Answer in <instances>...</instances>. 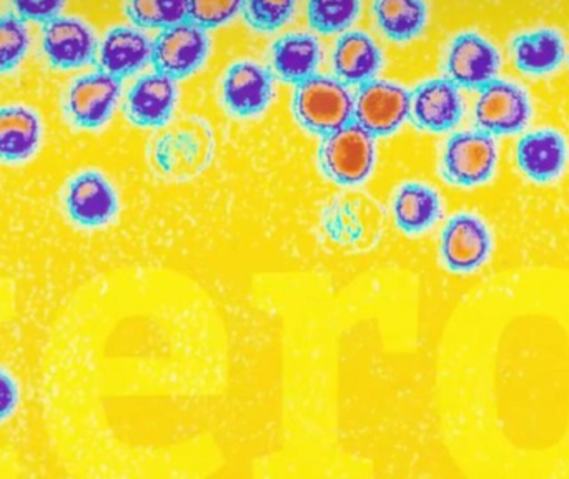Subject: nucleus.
I'll return each instance as SVG.
<instances>
[{
    "label": "nucleus",
    "instance_id": "nucleus-6",
    "mask_svg": "<svg viewBox=\"0 0 569 479\" xmlns=\"http://www.w3.org/2000/svg\"><path fill=\"white\" fill-rule=\"evenodd\" d=\"M497 167V140L478 129L451 133L441 150V179L460 189L487 186Z\"/></svg>",
    "mask_w": 569,
    "mask_h": 479
},
{
    "label": "nucleus",
    "instance_id": "nucleus-2",
    "mask_svg": "<svg viewBox=\"0 0 569 479\" xmlns=\"http://www.w3.org/2000/svg\"><path fill=\"white\" fill-rule=\"evenodd\" d=\"M383 207L361 190L348 187L337 193L321 212V230L337 247L365 253L377 247L385 232Z\"/></svg>",
    "mask_w": 569,
    "mask_h": 479
},
{
    "label": "nucleus",
    "instance_id": "nucleus-18",
    "mask_svg": "<svg viewBox=\"0 0 569 479\" xmlns=\"http://www.w3.org/2000/svg\"><path fill=\"white\" fill-rule=\"evenodd\" d=\"M43 120L36 109L22 103L0 107V166L29 163L42 149Z\"/></svg>",
    "mask_w": 569,
    "mask_h": 479
},
{
    "label": "nucleus",
    "instance_id": "nucleus-28",
    "mask_svg": "<svg viewBox=\"0 0 569 479\" xmlns=\"http://www.w3.org/2000/svg\"><path fill=\"white\" fill-rule=\"evenodd\" d=\"M297 10V0H246L242 16L250 29L272 33L290 22Z\"/></svg>",
    "mask_w": 569,
    "mask_h": 479
},
{
    "label": "nucleus",
    "instance_id": "nucleus-9",
    "mask_svg": "<svg viewBox=\"0 0 569 479\" xmlns=\"http://www.w3.org/2000/svg\"><path fill=\"white\" fill-rule=\"evenodd\" d=\"M411 90L390 80L361 83L353 93V122L371 136L397 133L410 120Z\"/></svg>",
    "mask_w": 569,
    "mask_h": 479
},
{
    "label": "nucleus",
    "instance_id": "nucleus-29",
    "mask_svg": "<svg viewBox=\"0 0 569 479\" xmlns=\"http://www.w3.org/2000/svg\"><path fill=\"white\" fill-rule=\"evenodd\" d=\"M246 0H189L187 20L206 30L219 29L242 13Z\"/></svg>",
    "mask_w": 569,
    "mask_h": 479
},
{
    "label": "nucleus",
    "instance_id": "nucleus-32",
    "mask_svg": "<svg viewBox=\"0 0 569 479\" xmlns=\"http://www.w3.org/2000/svg\"><path fill=\"white\" fill-rule=\"evenodd\" d=\"M568 63H569V46H568V57H567Z\"/></svg>",
    "mask_w": 569,
    "mask_h": 479
},
{
    "label": "nucleus",
    "instance_id": "nucleus-30",
    "mask_svg": "<svg viewBox=\"0 0 569 479\" xmlns=\"http://www.w3.org/2000/svg\"><path fill=\"white\" fill-rule=\"evenodd\" d=\"M13 13L23 22L47 23L62 16L67 0H9Z\"/></svg>",
    "mask_w": 569,
    "mask_h": 479
},
{
    "label": "nucleus",
    "instance_id": "nucleus-21",
    "mask_svg": "<svg viewBox=\"0 0 569 479\" xmlns=\"http://www.w3.org/2000/svg\"><path fill=\"white\" fill-rule=\"evenodd\" d=\"M152 62V40L139 27H112L103 37L97 56L99 70L127 79Z\"/></svg>",
    "mask_w": 569,
    "mask_h": 479
},
{
    "label": "nucleus",
    "instance_id": "nucleus-7",
    "mask_svg": "<svg viewBox=\"0 0 569 479\" xmlns=\"http://www.w3.org/2000/svg\"><path fill=\"white\" fill-rule=\"evenodd\" d=\"M122 97V79L103 70L77 77L62 96V116L73 130L97 132L112 120Z\"/></svg>",
    "mask_w": 569,
    "mask_h": 479
},
{
    "label": "nucleus",
    "instance_id": "nucleus-14",
    "mask_svg": "<svg viewBox=\"0 0 569 479\" xmlns=\"http://www.w3.org/2000/svg\"><path fill=\"white\" fill-rule=\"evenodd\" d=\"M276 76L253 60L232 63L222 77V103L237 119L262 116L273 100Z\"/></svg>",
    "mask_w": 569,
    "mask_h": 479
},
{
    "label": "nucleus",
    "instance_id": "nucleus-8",
    "mask_svg": "<svg viewBox=\"0 0 569 479\" xmlns=\"http://www.w3.org/2000/svg\"><path fill=\"white\" fill-rule=\"evenodd\" d=\"M533 117L530 93L513 80L495 79L480 89L475 103V129L491 137L523 133Z\"/></svg>",
    "mask_w": 569,
    "mask_h": 479
},
{
    "label": "nucleus",
    "instance_id": "nucleus-17",
    "mask_svg": "<svg viewBox=\"0 0 569 479\" xmlns=\"http://www.w3.org/2000/svg\"><path fill=\"white\" fill-rule=\"evenodd\" d=\"M179 87L172 77L150 72L139 77L123 100V113L140 129H160L173 119Z\"/></svg>",
    "mask_w": 569,
    "mask_h": 479
},
{
    "label": "nucleus",
    "instance_id": "nucleus-23",
    "mask_svg": "<svg viewBox=\"0 0 569 479\" xmlns=\"http://www.w3.org/2000/svg\"><path fill=\"white\" fill-rule=\"evenodd\" d=\"M391 212L401 232L420 236L440 222L445 212L443 200L433 187L408 182L395 193Z\"/></svg>",
    "mask_w": 569,
    "mask_h": 479
},
{
    "label": "nucleus",
    "instance_id": "nucleus-16",
    "mask_svg": "<svg viewBox=\"0 0 569 479\" xmlns=\"http://www.w3.org/2000/svg\"><path fill=\"white\" fill-rule=\"evenodd\" d=\"M518 170L537 186H550L565 176L569 166V142L557 129L530 130L515 147Z\"/></svg>",
    "mask_w": 569,
    "mask_h": 479
},
{
    "label": "nucleus",
    "instance_id": "nucleus-4",
    "mask_svg": "<svg viewBox=\"0 0 569 479\" xmlns=\"http://www.w3.org/2000/svg\"><path fill=\"white\" fill-rule=\"evenodd\" d=\"M60 206L70 226L86 232L107 229L120 213L113 183L96 169L80 170L63 183Z\"/></svg>",
    "mask_w": 569,
    "mask_h": 479
},
{
    "label": "nucleus",
    "instance_id": "nucleus-5",
    "mask_svg": "<svg viewBox=\"0 0 569 479\" xmlns=\"http://www.w3.org/2000/svg\"><path fill=\"white\" fill-rule=\"evenodd\" d=\"M377 162L375 137L351 122L321 139L318 166L331 182L343 187L361 186Z\"/></svg>",
    "mask_w": 569,
    "mask_h": 479
},
{
    "label": "nucleus",
    "instance_id": "nucleus-11",
    "mask_svg": "<svg viewBox=\"0 0 569 479\" xmlns=\"http://www.w3.org/2000/svg\"><path fill=\"white\" fill-rule=\"evenodd\" d=\"M493 247V232L477 213H457L441 230V261L453 273L480 270L490 260Z\"/></svg>",
    "mask_w": 569,
    "mask_h": 479
},
{
    "label": "nucleus",
    "instance_id": "nucleus-20",
    "mask_svg": "<svg viewBox=\"0 0 569 479\" xmlns=\"http://www.w3.org/2000/svg\"><path fill=\"white\" fill-rule=\"evenodd\" d=\"M383 62L380 46L373 37L361 30L341 33L331 52L333 77L348 87H358L377 79Z\"/></svg>",
    "mask_w": 569,
    "mask_h": 479
},
{
    "label": "nucleus",
    "instance_id": "nucleus-1",
    "mask_svg": "<svg viewBox=\"0 0 569 479\" xmlns=\"http://www.w3.org/2000/svg\"><path fill=\"white\" fill-rule=\"evenodd\" d=\"M216 139L207 120L182 117L170 120L150 139L147 149L150 169L167 182H189L212 162Z\"/></svg>",
    "mask_w": 569,
    "mask_h": 479
},
{
    "label": "nucleus",
    "instance_id": "nucleus-3",
    "mask_svg": "<svg viewBox=\"0 0 569 479\" xmlns=\"http://www.w3.org/2000/svg\"><path fill=\"white\" fill-rule=\"evenodd\" d=\"M291 110L307 132L325 137L353 122V93L337 77L315 73L295 86Z\"/></svg>",
    "mask_w": 569,
    "mask_h": 479
},
{
    "label": "nucleus",
    "instance_id": "nucleus-27",
    "mask_svg": "<svg viewBox=\"0 0 569 479\" xmlns=\"http://www.w3.org/2000/svg\"><path fill=\"white\" fill-rule=\"evenodd\" d=\"M30 50L27 23L16 13L0 16V76L13 72Z\"/></svg>",
    "mask_w": 569,
    "mask_h": 479
},
{
    "label": "nucleus",
    "instance_id": "nucleus-31",
    "mask_svg": "<svg viewBox=\"0 0 569 479\" xmlns=\"http://www.w3.org/2000/svg\"><path fill=\"white\" fill-rule=\"evenodd\" d=\"M22 400L20 383L12 371L0 367V427L16 417Z\"/></svg>",
    "mask_w": 569,
    "mask_h": 479
},
{
    "label": "nucleus",
    "instance_id": "nucleus-10",
    "mask_svg": "<svg viewBox=\"0 0 569 479\" xmlns=\"http://www.w3.org/2000/svg\"><path fill=\"white\" fill-rule=\"evenodd\" d=\"M207 32L209 30L190 20L159 30L152 40L150 62L156 72L182 80L202 69L210 53V37Z\"/></svg>",
    "mask_w": 569,
    "mask_h": 479
},
{
    "label": "nucleus",
    "instance_id": "nucleus-15",
    "mask_svg": "<svg viewBox=\"0 0 569 479\" xmlns=\"http://www.w3.org/2000/svg\"><path fill=\"white\" fill-rule=\"evenodd\" d=\"M463 117L465 100L460 87L447 77L425 80L411 90L410 120L421 132H451Z\"/></svg>",
    "mask_w": 569,
    "mask_h": 479
},
{
    "label": "nucleus",
    "instance_id": "nucleus-22",
    "mask_svg": "<svg viewBox=\"0 0 569 479\" xmlns=\"http://www.w3.org/2000/svg\"><path fill=\"white\" fill-rule=\"evenodd\" d=\"M320 62V40L313 33H284L270 47L269 69L276 79L291 86H298L313 77Z\"/></svg>",
    "mask_w": 569,
    "mask_h": 479
},
{
    "label": "nucleus",
    "instance_id": "nucleus-13",
    "mask_svg": "<svg viewBox=\"0 0 569 479\" xmlns=\"http://www.w3.org/2000/svg\"><path fill=\"white\" fill-rule=\"evenodd\" d=\"M96 30L79 17L60 16L42 27V52L49 66L60 72L79 70L97 62Z\"/></svg>",
    "mask_w": 569,
    "mask_h": 479
},
{
    "label": "nucleus",
    "instance_id": "nucleus-25",
    "mask_svg": "<svg viewBox=\"0 0 569 479\" xmlns=\"http://www.w3.org/2000/svg\"><path fill=\"white\" fill-rule=\"evenodd\" d=\"M189 0H126V16L133 27L162 30L187 20Z\"/></svg>",
    "mask_w": 569,
    "mask_h": 479
},
{
    "label": "nucleus",
    "instance_id": "nucleus-12",
    "mask_svg": "<svg viewBox=\"0 0 569 479\" xmlns=\"http://www.w3.org/2000/svg\"><path fill=\"white\" fill-rule=\"evenodd\" d=\"M501 53L491 40L468 30L458 33L445 52L443 73L448 80L467 90H480L498 79Z\"/></svg>",
    "mask_w": 569,
    "mask_h": 479
},
{
    "label": "nucleus",
    "instance_id": "nucleus-26",
    "mask_svg": "<svg viewBox=\"0 0 569 479\" xmlns=\"http://www.w3.org/2000/svg\"><path fill=\"white\" fill-rule=\"evenodd\" d=\"M361 13V0H308V23L315 32H347Z\"/></svg>",
    "mask_w": 569,
    "mask_h": 479
},
{
    "label": "nucleus",
    "instance_id": "nucleus-19",
    "mask_svg": "<svg viewBox=\"0 0 569 479\" xmlns=\"http://www.w3.org/2000/svg\"><path fill=\"white\" fill-rule=\"evenodd\" d=\"M510 56L515 69L525 76H551L567 62V40L553 27H538L511 39Z\"/></svg>",
    "mask_w": 569,
    "mask_h": 479
},
{
    "label": "nucleus",
    "instance_id": "nucleus-24",
    "mask_svg": "<svg viewBox=\"0 0 569 479\" xmlns=\"http://www.w3.org/2000/svg\"><path fill=\"white\" fill-rule=\"evenodd\" d=\"M371 13L377 29L393 43L413 42L430 20L427 0H373Z\"/></svg>",
    "mask_w": 569,
    "mask_h": 479
}]
</instances>
